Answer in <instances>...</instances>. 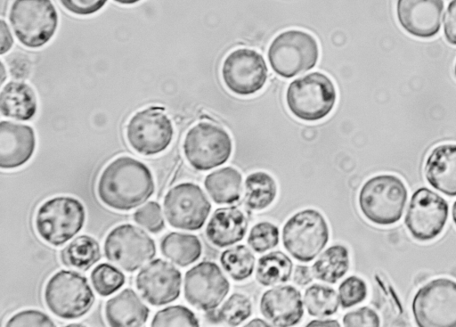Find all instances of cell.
<instances>
[{"label":"cell","instance_id":"3","mask_svg":"<svg viewBox=\"0 0 456 327\" xmlns=\"http://www.w3.org/2000/svg\"><path fill=\"white\" fill-rule=\"evenodd\" d=\"M336 99L333 82L321 72H312L293 80L286 93L289 111L305 121H317L325 118L333 110Z\"/></svg>","mask_w":456,"mask_h":327},{"label":"cell","instance_id":"31","mask_svg":"<svg viewBox=\"0 0 456 327\" xmlns=\"http://www.w3.org/2000/svg\"><path fill=\"white\" fill-rule=\"evenodd\" d=\"M304 304L310 315L325 317L338 311L339 298L333 288L314 283L305 290Z\"/></svg>","mask_w":456,"mask_h":327},{"label":"cell","instance_id":"8","mask_svg":"<svg viewBox=\"0 0 456 327\" xmlns=\"http://www.w3.org/2000/svg\"><path fill=\"white\" fill-rule=\"evenodd\" d=\"M282 243L299 262H310L329 241V226L322 213L306 208L295 213L284 224Z\"/></svg>","mask_w":456,"mask_h":327},{"label":"cell","instance_id":"36","mask_svg":"<svg viewBox=\"0 0 456 327\" xmlns=\"http://www.w3.org/2000/svg\"><path fill=\"white\" fill-rule=\"evenodd\" d=\"M151 326H199V321L191 310L177 305L158 311Z\"/></svg>","mask_w":456,"mask_h":327},{"label":"cell","instance_id":"24","mask_svg":"<svg viewBox=\"0 0 456 327\" xmlns=\"http://www.w3.org/2000/svg\"><path fill=\"white\" fill-rule=\"evenodd\" d=\"M1 113L18 120H28L36 114L37 98L31 87L19 81L6 84L0 94Z\"/></svg>","mask_w":456,"mask_h":327},{"label":"cell","instance_id":"23","mask_svg":"<svg viewBox=\"0 0 456 327\" xmlns=\"http://www.w3.org/2000/svg\"><path fill=\"white\" fill-rule=\"evenodd\" d=\"M148 316L149 308L130 288L110 298L105 306V317L110 326H142Z\"/></svg>","mask_w":456,"mask_h":327},{"label":"cell","instance_id":"29","mask_svg":"<svg viewBox=\"0 0 456 327\" xmlns=\"http://www.w3.org/2000/svg\"><path fill=\"white\" fill-rule=\"evenodd\" d=\"M277 194V185L272 176L257 171L249 174L244 184V202L253 210L269 207Z\"/></svg>","mask_w":456,"mask_h":327},{"label":"cell","instance_id":"34","mask_svg":"<svg viewBox=\"0 0 456 327\" xmlns=\"http://www.w3.org/2000/svg\"><path fill=\"white\" fill-rule=\"evenodd\" d=\"M252 313V303L248 297L233 293L218 310V320L231 326H237L247 320Z\"/></svg>","mask_w":456,"mask_h":327},{"label":"cell","instance_id":"42","mask_svg":"<svg viewBox=\"0 0 456 327\" xmlns=\"http://www.w3.org/2000/svg\"><path fill=\"white\" fill-rule=\"evenodd\" d=\"M444 34L449 44L456 45V0H452L448 4L444 17Z\"/></svg>","mask_w":456,"mask_h":327},{"label":"cell","instance_id":"40","mask_svg":"<svg viewBox=\"0 0 456 327\" xmlns=\"http://www.w3.org/2000/svg\"><path fill=\"white\" fill-rule=\"evenodd\" d=\"M8 327L14 326H54L52 319L45 313L28 309L13 315L5 324Z\"/></svg>","mask_w":456,"mask_h":327},{"label":"cell","instance_id":"38","mask_svg":"<svg viewBox=\"0 0 456 327\" xmlns=\"http://www.w3.org/2000/svg\"><path fill=\"white\" fill-rule=\"evenodd\" d=\"M134 221L149 232L158 233L165 226L161 208L159 203L150 201L134 213Z\"/></svg>","mask_w":456,"mask_h":327},{"label":"cell","instance_id":"5","mask_svg":"<svg viewBox=\"0 0 456 327\" xmlns=\"http://www.w3.org/2000/svg\"><path fill=\"white\" fill-rule=\"evenodd\" d=\"M267 56L273 70L289 78L315 66L319 46L311 34L300 29H289L273 38Z\"/></svg>","mask_w":456,"mask_h":327},{"label":"cell","instance_id":"25","mask_svg":"<svg viewBox=\"0 0 456 327\" xmlns=\"http://www.w3.org/2000/svg\"><path fill=\"white\" fill-rule=\"evenodd\" d=\"M241 174L232 167L219 168L208 174L204 181V186L217 204H232L236 202L242 191Z\"/></svg>","mask_w":456,"mask_h":327},{"label":"cell","instance_id":"44","mask_svg":"<svg viewBox=\"0 0 456 327\" xmlns=\"http://www.w3.org/2000/svg\"><path fill=\"white\" fill-rule=\"evenodd\" d=\"M0 37H1V54H4L7 51L10 50V48L12 45V37L11 35V32L9 30V28L7 24L4 22V20H1L0 23Z\"/></svg>","mask_w":456,"mask_h":327},{"label":"cell","instance_id":"30","mask_svg":"<svg viewBox=\"0 0 456 327\" xmlns=\"http://www.w3.org/2000/svg\"><path fill=\"white\" fill-rule=\"evenodd\" d=\"M291 259L281 251H272L262 256L256 269V279L263 286L286 282L292 273Z\"/></svg>","mask_w":456,"mask_h":327},{"label":"cell","instance_id":"50","mask_svg":"<svg viewBox=\"0 0 456 327\" xmlns=\"http://www.w3.org/2000/svg\"><path fill=\"white\" fill-rule=\"evenodd\" d=\"M454 76L456 78V62H455V65H454Z\"/></svg>","mask_w":456,"mask_h":327},{"label":"cell","instance_id":"15","mask_svg":"<svg viewBox=\"0 0 456 327\" xmlns=\"http://www.w3.org/2000/svg\"><path fill=\"white\" fill-rule=\"evenodd\" d=\"M221 73L225 86L240 96L256 94L267 79V67L263 56L247 48L231 52L224 60Z\"/></svg>","mask_w":456,"mask_h":327},{"label":"cell","instance_id":"37","mask_svg":"<svg viewBox=\"0 0 456 327\" xmlns=\"http://www.w3.org/2000/svg\"><path fill=\"white\" fill-rule=\"evenodd\" d=\"M366 282L360 277L351 275L338 287V298L343 308H348L362 302L367 297Z\"/></svg>","mask_w":456,"mask_h":327},{"label":"cell","instance_id":"7","mask_svg":"<svg viewBox=\"0 0 456 327\" xmlns=\"http://www.w3.org/2000/svg\"><path fill=\"white\" fill-rule=\"evenodd\" d=\"M411 310L419 327H456V281L433 279L415 293Z\"/></svg>","mask_w":456,"mask_h":327},{"label":"cell","instance_id":"19","mask_svg":"<svg viewBox=\"0 0 456 327\" xmlns=\"http://www.w3.org/2000/svg\"><path fill=\"white\" fill-rule=\"evenodd\" d=\"M260 312L273 326H293L304 315L300 291L291 285H278L264 292Z\"/></svg>","mask_w":456,"mask_h":327},{"label":"cell","instance_id":"6","mask_svg":"<svg viewBox=\"0 0 456 327\" xmlns=\"http://www.w3.org/2000/svg\"><path fill=\"white\" fill-rule=\"evenodd\" d=\"M44 298L49 310L62 319L85 315L94 301L87 279L68 270H60L50 277L45 287Z\"/></svg>","mask_w":456,"mask_h":327},{"label":"cell","instance_id":"9","mask_svg":"<svg viewBox=\"0 0 456 327\" xmlns=\"http://www.w3.org/2000/svg\"><path fill=\"white\" fill-rule=\"evenodd\" d=\"M9 20L21 44L37 48L53 36L58 14L51 0H15L10 8Z\"/></svg>","mask_w":456,"mask_h":327},{"label":"cell","instance_id":"32","mask_svg":"<svg viewBox=\"0 0 456 327\" xmlns=\"http://www.w3.org/2000/svg\"><path fill=\"white\" fill-rule=\"evenodd\" d=\"M220 263L232 279L240 282L252 274L255 257L245 245H236L222 252Z\"/></svg>","mask_w":456,"mask_h":327},{"label":"cell","instance_id":"49","mask_svg":"<svg viewBox=\"0 0 456 327\" xmlns=\"http://www.w3.org/2000/svg\"><path fill=\"white\" fill-rule=\"evenodd\" d=\"M1 69H2V75H3L2 78H1V84H3V82L4 81V65H3V63H1Z\"/></svg>","mask_w":456,"mask_h":327},{"label":"cell","instance_id":"4","mask_svg":"<svg viewBox=\"0 0 456 327\" xmlns=\"http://www.w3.org/2000/svg\"><path fill=\"white\" fill-rule=\"evenodd\" d=\"M86 211L80 200L70 196H57L45 200L36 213L37 234L53 246H61L83 227Z\"/></svg>","mask_w":456,"mask_h":327},{"label":"cell","instance_id":"18","mask_svg":"<svg viewBox=\"0 0 456 327\" xmlns=\"http://www.w3.org/2000/svg\"><path fill=\"white\" fill-rule=\"evenodd\" d=\"M444 7V0H397L396 17L407 33L428 39L439 32Z\"/></svg>","mask_w":456,"mask_h":327},{"label":"cell","instance_id":"35","mask_svg":"<svg viewBox=\"0 0 456 327\" xmlns=\"http://www.w3.org/2000/svg\"><path fill=\"white\" fill-rule=\"evenodd\" d=\"M247 241L254 251L264 253L277 246L279 229L270 222H259L250 229Z\"/></svg>","mask_w":456,"mask_h":327},{"label":"cell","instance_id":"46","mask_svg":"<svg viewBox=\"0 0 456 327\" xmlns=\"http://www.w3.org/2000/svg\"><path fill=\"white\" fill-rule=\"evenodd\" d=\"M271 324H269L268 323H266L265 321L260 319V318H255L251 321H249V323H248L247 324H245V326L247 327H260V326H264V327H266V326H270Z\"/></svg>","mask_w":456,"mask_h":327},{"label":"cell","instance_id":"16","mask_svg":"<svg viewBox=\"0 0 456 327\" xmlns=\"http://www.w3.org/2000/svg\"><path fill=\"white\" fill-rule=\"evenodd\" d=\"M184 297L194 307L209 311L216 308L230 290V283L214 262L202 261L189 269L184 277Z\"/></svg>","mask_w":456,"mask_h":327},{"label":"cell","instance_id":"26","mask_svg":"<svg viewBox=\"0 0 456 327\" xmlns=\"http://www.w3.org/2000/svg\"><path fill=\"white\" fill-rule=\"evenodd\" d=\"M160 250L164 257L184 267L200 258L202 246L196 235L172 232L162 239Z\"/></svg>","mask_w":456,"mask_h":327},{"label":"cell","instance_id":"39","mask_svg":"<svg viewBox=\"0 0 456 327\" xmlns=\"http://www.w3.org/2000/svg\"><path fill=\"white\" fill-rule=\"evenodd\" d=\"M343 325L346 327H379L378 314L369 307H362L346 313L343 316Z\"/></svg>","mask_w":456,"mask_h":327},{"label":"cell","instance_id":"28","mask_svg":"<svg viewBox=\"0 0 456 327\" xmlns=\"http://www.w3.org/2000/svg\"><path fill=\"white\" fill-rule=\"evenodd\" d=\"M61 258L66 266L86 271L101 258L100 245L89 235H79L61 250Z\"/></svg>","mask_w":456,"mask_h":327},{"label":"cell","instance_id":"14","mask_svg":"<svg viewBox=\"0 0 456 327\" xmlns=\"http://www.w3.org/2000/svg\"><path fill=\"white\" fill-rule=\"evenodd\" d=\"M130 146L142 155H154L170 144L174 130L164 108L150 107L136 112L126 126Z\"/></svg>","mask_w":456,"mask_h":327},{"label":"cell","instance_id":"43","mask_svg":"<svg viewBox=\"0 0 456 327\" xmlns=\"http://www.w3.org/2000/svg\"><path fill=\"white\" fill-rule=\"evenodd\" d=\"M313 276L312 270L309 266L297 265L294 271L293 282L299 286H305L312 282Z\"/></svg>","mask_w":456,"mask_h":327},{"label":"cell","instance_id":"27","mask_svg":"<svg viewBox=\"0 0 456 327\" xmlns=\"http://www.w3.org/2000/svg\"><path fill=\"white\" fill-rule=\"evenodd\" d=\"M349 268L348 249L339 244L329 247L317 258L311 270L315 279L336 283Z\"/></svg>","mask_w":456,"mask_h":327},{"label":"cell","instance_id":"41","mask_svg":"<svg viewBox=\"0 0 456 327\" xmlns=\"http://www.w3.org/2000/svg\"><path fill=\"white\" fill-rule=\"evenodd\" d=\"M69 12L77 15H89L101 10L107 0H59Z\"/></svg>","mask_w":456,"mask_h":327},{"label":"cell","instance_id":"11","mask_svg":"<svg viewBox=\"0 0 456 327\" xmlns=\"http://www.w3.org/2000/svg\"><path fill=\"white\" fill-rule=\"evenodd\" d=\"M103 249L106 258L126 272L137 270L156 254L153 239L131 224L114 227L106 236Z\"/></svg>","mask_w":456,"mask_h":327},{"label":"cell","instance_id":"13","mask_svg":"<svg viewBox=\"0 0 456 327\" xmlns=\"http://www.w3.org/2000/svg\"><path fill=\"white\" fill-rule=\"evenodd\" d=\"M164 213L168 224L178 229H200L211 210L202 189L193 183H182L171 188L164 198Z\"/></svg>","mask_w":456,"mask_h":327},{"label":"cell","instance_id":"45","mask_svg":"<svg viewBox=\"0 0 456 327\" xmlns=\"http://www.w3.org/2000/svg\"><path fill=\"white\" fill-rule=\"evenodd\" d=\"M340 324L337 320L326 319V320H312L306 324V326L316 327V326H327V327H338Z\"/></svg>","mask_w":456,"mask_h":327},{"label":"cell","instance_id":"12","mask_svg":"<svg viewBox=\"0 0 456 327\" xmlns=\"http://www.w3.org/2000/svg\"><path fill=\"white\" fill-rule=\"evenodd\" d=\"M449 215L447 201L434 191L421 187L411 197L404 224L419 241H429L444 231Z\"/></svg>","mask_w":456,"mask_h":327},{"label":"cell","instance_id":"10","mask_svg":"<svg viewBox=\"0 0 456 327\" xmlns=\"http://www.w3.org/2000/svg\"><path fill=\"white\" fill-rule=\"evenodd\" d=\"M232 150V139L227 131L210 122L193 126L183 141L185 158L198 170H209L225 163Z\"/></svg>","mask_w":456,"mask_h":327},{"label":"cell","instance_id":"20","mask_svg":"<svg viewBox=\"0 0 456 327\" xmlns=\"http://www.w3.org/2000/svg\"><path fill=\"white\" fill-rule=\"evenodd\" d=\"M36 138L31 127L1 121L0 167L12 169L24 165L33 155Z\"/></svg>","mask_w":456,"mask_h":327},{"label":"cell","instance_id":"2","mask_svg":"<svg viewBox=\"0 0 456 327\" xmlns=\"http://www.w3.org/2000/svg\"><path fill=\"white\" fill-rule=\"evenodd\" d=\"M407 197L406 185L400 177L382 174L363 184L358 204L363 217L372 224L391 225L402 218Z\"/></svg>","mask_w":456,"mask_h":327},{"label":"cell","instance_id":"17","mask_svg":"<svg viewBox=\"0 0 456 327\" xmlns=\"http://www.w3.org/2000/svg\"><path fill=\"white\" fill-rule=\"evenodd\" d=\"M182 275L171 263L154 259L136 275L135 283L141 296L152 306L175 301L180 295Z\"/></svg>","mask_w":456,"mask_h":327},{"label":"cell","instance_id":"47","mask_svg":"<svg viewBox=\"0 0 456 327\" xmlns=\"http://www.w3.org/2000/svg\"><path fill=\"white\" fill-rule=\"evenodd\" d=\"M115 2L121 4H134L141 0H114Z\"/></svg>","mask_w":456,"mask_h":327},{"label":"cell","instance_id":"21","mask_svg":"<svg viewBox=\"0 0 456 327\" xmlns=\"http://www.w3.org/2000/svg\"><path fill=\"white\" fill-rule=\"evenodd\" d=\"M427 182L446 196H456V143H442L428 155L424 165Z\"/></svg>","mask_w":456,"mask_h":327},{"label":"cell","instance_id":"33","mask_svg":"<svg viewBox=\"0 0 456 327\" xmlns=\"http://www.w3.org/2000/svg\"><path fill=\"white\" fill-rule=\"evenodd\" d=\"M90 276L95 291L103 297L113 294L125 283L124 274L107 263L96 266Z\"/></svg>","mask_w":456,"mask_h":327},{"label":"cell","instance_id":"48","mask_svg":"<svg viewBox=\"0 0 456 327\" xmlns=\"http://www.w3.org/2000/svg\"><path fill=\"white\" fill-rule=\"evenodd\" d=\"M452 217L454 225H456V200L453 202L452 208Z\"/></svg>","mask_w":456,"mask_h":327},{"label":"cell","instance_id":"1","mask_svg":"<svg viewBox=\"0 0 456 327\" xmlns=\"http://www.w3.org/2000/svg\"><path fill=\"white\" fill-rule=\"evenodd\" d=\"M152 174L142 162L128 157H118L102 171L96 192L107 207L127 211L144 203L154 192Z\"/></svg>","mask_w":456,"mask_h":327},{"label":"cell","instance_id":"22","mask_svg":"<svg viewBox=\"0 0 456 327\" xmlns=\"http://www.w3.org/2000/svg\"><path fill=\"white\" fill-rule=\"evenodd\" d=\"M247 228L248 220L240 209L236 207L220 208L211 216L205 233L213 245L224 248L240 241Z\"/></svg>","mask_w":456,"mask_h":327}]
</instances>
